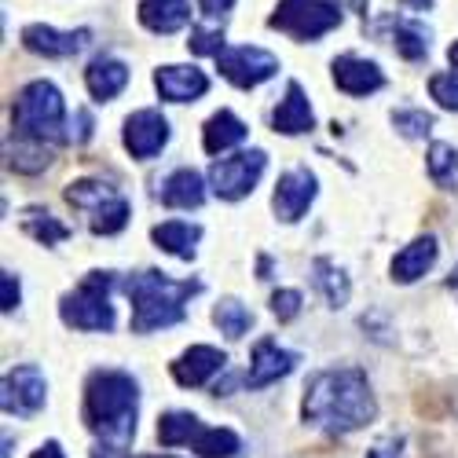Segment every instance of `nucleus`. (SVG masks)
Instances as JSON below:
<instances>
[{
    "instance_id": "nucleus-9",
    "label": "nucleus",
    "mask_w": 458,
    "mask_h": 458,
    "mask_svg": "<svg viewBox=\"0 0 458 458\" xmlns=\"http://www.w3.org/2000/svg\"><path fill=\"white\" fill-rule=\"evenodd\" d=\"M45 396H48V381H45L41 367L22 363V367L4 374V411L8 414L30 418L45 407Z\"/></svg>"
},
{
    "instance_id": "nucleus-30",
    "label": "nucleus",
    "mask_w": 458,
    "mask_h": 458,
    "mask_svg": "<svg viewBox=\"0 0 458 458\" xmlns=\"http://www.w3.org/2000/svg\"><path fill=\"white\" fill-rule=\"evenodd\" d=\"M8 162H12V169H19V173H41V169H48V162H52V150L45 147V143H33V140H19L15 136V147L8 150Z\"/></svg>"
},
{
    "instance_id": "nucleus-8",
    "label": "nucleus",
    "mask_w": 458,
    "mask_h": 458,
    "mask_svg": "<svg viewBox=\"0 0 458 458\" xmlns=\"http://www.w3.org/2000/svg\"><path fill=\"white\" fill-rule=\"evenodd\" d=\"M216 66L220 73L232 85L239 89H257L264 85L268 78H276V70H279V59L272 52H264V48H253V45H242V48H227L216 55Z\"/></svg>"
},
{
    "instance_id": "nucleus-44",
    "label": "nucleus",
    "mask_w": 458,
    "mask_h": 458,
    "mask_svg": "<svg viewBox=\"0 0 458 458\" xmlns=\"http://www.w3.org/2000/svg\"><path fill=\"white\" fill-rule=\"evenodd\" d=\"M403 4H411V8H418V12H426V8L433 4V0H403Z\"/></svg>"
},
{
    "instance_id": "nucleus-41",
    "label": "nucleus",
    "mask_w": 458,
    "mask_h": 458,
    "mask_svg": "<svg viewBox=\"0 0 458 458\" xmlns=\"http://www.w3.org/2000/svg\"><path fill=\"white\" fill-rule=\"evenodd\" d=\"M92 136V118H89V110H78V132H73V140L85 143Z\"/></svg>"
},
{
    "instance_id": "nucleus-13",
    "label": "nucleus",
    "mask_w": 458,
    "mask_h": 458,
    "mask_svg": "<svg viewBox=\"0 0 458 458\" xmlns=\"http://www.w3.org/2000/svg\"><path fill=\"white\" fill-rule=\"evenodd\" d=\"M297 367V356L279 349L272 337H260L253 345V356H250V370H246V386L250 389H268L272 381L286 377L290 370Z\"/></svg>"
},
{
    "instance_id": "nucleus-16",
    "label": "nucleus",
    "mask_w": 458,
    "mask_h": 458,
    "mask_svg": "<svg viewBox=\"0 0 458 458\" xmlns=\"http://www.w3.org/2000/svg\"><path fill=\"white\" fill-rule=\"evenodd\" d=\"M155 89L169 103H191L209 92V78L199 66H162L155 73Z\"/></svg>"
},
{
    "instance_id": "nucleus-24",
    "label": "nucleus",
    "mask_w": 458,
    "mask_h": 458,
    "mask_svg": "<svg viewBox=\"0 0 458 458\" xmlns=\"http://www.w3.org/2000/svg\"><path fill=\"white\" fill-rule=\"evenodd\" d=\"M202 422L191 411H169L158 418V440L162 447H191L202 437Z\"/></svg>"
},
{
    "instance_id": "nucleus-33",
    "label": "nucleus",
    "mask_w": 458,
    "mask_h": 458,
    "mask_svg": "<svg viewBox=\"0 0 458 458\" xmlns=\"http://www.w3.org/2000/svg\"><path fill=\"white\" fill-rule=\"evenodd\" d=\"M393 41H396V52L414 63V59H422L429 52V30L418 26V22H400L396 33H393Z\"/></svg>"
},
{
    "instance_id": "nucleus-35",
    "label": "nucleus",
    "mask_w": 458,
    "mask_h": 458,
    "mask_svg": "<svg viewBox=\"0 0 458 458\" xmlns=\"http://www.w3.org/2000/svg\"><path fill=\"white\" fill-rule=\"evenodd\" d=\"M429 96L444 110H458V73H433L429 78Z\"/></svg>"
},
{
    "instance_id": "nucleus-4",
    "label": "nucleus",
    "mask_w": 458,
    "mask_h": 458,
    "mask_svg": "<svg viewBox=\"0 0 458 458\" xmlns=\"http://www.w3.org/2000/svg\"><path fill=\"white\" fill-rule=\"evenodd\" d=\"M12 129L19 140L63 143L66 140V103L52 81H30L19 89L12 106Z\"/></svg>"
},
{
    "instance_id": "nucleus-36",
    "label": "nucleus",
    "mask_w": 458,
    "mask_h": 458,
    "mask_svg": "<svg viewBox=\"0 0 458 458\" xmlns=\"http://www.w3.org/2000/svg\"><path fill=\"white\" fill-rule=\"evenodd\" d=\"M187 48L195 52V55H220L224 52V30H202V26H195V30H191Z\"/></svg>"
},
{
    "instance_id": "nucleus-45",
    "label": "nucleus",
    "mask_w": 458,
    "mask_h": 458,
    "mask_svg": "<svg viewBox=\"0 0 458 458\" xmlns=\"http://www.w3.org/2000/svg\"><path fill=\"white\" fill-rule=\"evenodd\" d=\"M447 286H458V264H454V272H451V279H447Z\"/></svg>"
},
{
    "instance_id": "nucleus-19",
    "label": "nucleus",
    "mask_w": 458,
    "mask_h": 458,
    "mask_svg": "<svg viewBox=\"0 0 458 458\" xmlns=\"http://www.w3.org/2000/svg\"><path fill=\"white\" fill-rule=\"evenodd\" d=\"M272 129L283 136H297V132L312 129V106H309V96H304V89L297 81L286 85V99L272 114Z\"/></svg>"
},
{
    "instance_id": "nucleus-23",
    "label": "nucleus",
    "mask_w": 458,
    "mask_h": 458,
    "mask_svg": "<svg viewBox=\"0 0 458 458\" xmlns=\"http://www.w3.org/2000/svg\"><path fill=\"white\" fill-rule=\"evenodd\" d=\"M242 140H246V125L235 118L232 110H216L202 129V147L209 150V155H224V150L239 147Z\"/></svg>"
},
{
    "instance_id": "nucleus-12",
    "label": "nucleus",
    "mask_w": 458,
    "mask_h": 458,
    "mask_svg": "<svg viewBox=\"0 0 458 458\" xmlns=\"http://www.w3.org/2000/svg\"><path fill=\"white\" fill-rule=\"evenodd\" d=\"M165 143H169V122L162 118V110H136L125 122V147L132 158H155Z\"/></svg>"
},
{
    "instance_id": "nucleus-20",
    "label": "nucleus",
    "mask_w": 458,
    "mask_h": 458,
    "mask_svg": "<svg viewBox=\"0 0 458 458\" xmlns=\"http://www.w3.org/2000/svg\"><path fill=\"white\" fill-rule=\"evenodd\" d=\"M162 202L169 209H199L206 202V180L195 169H176L162 187Z\"/></svg>"
},
{
    "instance_id": "nucleus-27",
    "label": "nucleus",
    "mask_w": 458,
    "mask_h": 458,
    "mask_svg": "<svg viewBox=\"0 0 458 458\" xmlns=\"http://www.w3.org/2000/svg\"><path fill=\"white\" fill-rule=\"evenodd\" d=\"M429 180L444 191H458V150L447 143L429 147Z\"/></svg>"
},
{
    "instance_id": "nucleus-3",
    "label": "nucleus",
    "mask_w": 458,
    "mask_h": 458,
    "mask_svg": "<svg viewBox=\"0 0 458 458\" xmlns=\"http://www.w3.org/2000/svg\"><path fill=\"white\" fill-rule=\"evenodd\" d=\"M202 290V283L195 279H169L162 272H136L125 283V293L132 301V334H150L173 327L187 316L183 304Z\"/></svg>"
},
{
    "instance_id": "nucleus-5",
    "label": "nucleus",
    "mask_w": 458,
    "mask_h": 458,
    "mask_svg": "<svg viewBox=\"0 0 458 458\" xmlns=\"http://www.w3.org/2000/svg\"><path fill=\"white\" fill-rule=\"evenodd\" d=\"M110 272H89L85 283L66 293L59 304V316L73 330H110L114 327V304H110Z\"/></svg>"
},
{
    "instance_id": "nucleus-14",
    "label": "nucleus",
    "mask_w": 458,
    "mask_h": 458,
    "mask_svg": "<svg viewBox=\"0 0 458 458\" xmlns=\"http://www.w3.org/2000/svg\"><path fill=\"white\" fill-rule=\"evenodd\" d=\"M227 367V356L213 345H191L176 363H173V377L180 381L183 389H199L213 374H220Z\"/></svg>"
},
{
    "instance_id": "nucleus-43",
    "label": "nucleus",
    "mask_w": 458,
    "mask_h": 458,
    "mask_svg": "<svg viewBox=\"0 0 458 458\" xmlns=\"http://www.w3.org/2000/svg\"><path fill=\"white\" fill-rule=\"evenodd\" d=\"M447 59H451V66H454V73H458V41L447 48Z\"/></svg>"
},
{
    "instance_id": "nucleus-11",
    "label": "nucleus",
    "mask_w": 458,
    "mask_h": 458,
    "mask_svg": "<svg viewBox=\"0 0 458 458\" xmlns=\"http://www.w3.org/2000/svg\"><path fill=\"white\" fill-rule=\"evenodd\" d=\"M22 45L37 55H48V59H70V55H78L92 45V30H52V26H41V22H33L22 30Z\"/></svg>"
},
{
    "instance_id": "nucleus-21",
    "label": "nucleus",
    "mask_w": 458,
    "mask_h": 458,
    "mask_svg": "<svg viewBox=\"0 0 458 458\" xmlns=\"http://www.w3.org/2000/svg\"><path fill=\"white\" fill-rule=\"evenodd\" d=\"M85 85L99 103H106L129 85V66L122 59H96L85 70Z\"/></svg>"
},
{
    "instance_id": "nucleus-10",
    "label": "nucleus",
    "mask_w": 458,
    "mask_h": 458,
    "mask_svg": "<svg viewBox=\"0 0 458 458\" xmlns=\"http://www.w3.org/2000/svg\"><path fill=\"white\" fill-rule=\"evenodd\" d=\"M316 191H319L316 173H309V169H290V173H283L279 183H276V195H272L276 216L286 220V224L301 220L304 213H309V206L316 202Z\"/></svg>"
},
{
    "instance_id": "nucleus-2",
    "label": "nucleus",
    "mask_w": 458,
    "mask_h": 458,
    "mask_svg": "<svg viewBox=\"0 0 458 458\" xmlns=\"http://www.w3.org/2000/svg\"><path fill=\"white\" fill-rule=\"evenodd\" d=\"M140 386L125 370H96L85 386V422L103 440L92 458H110L136 437Z\"/></svg>"
},
{
    "instance_id": "nucleus-42",
    "label": "nucleus",
    "mask_w": 458,
    "mask_h": 458,
    "mask_svg": "<svg viewBox=\"0 0 458 458\" xmlns=\"http://www.w3.org/2000/svg\"><path fill=\"white\" fill-rule=\"evenodd\" d=\"M30 458H66V454H63V447H59L55 440H48V444H41V447H37Z\"/></svg>"
},
{
    "instance_id": "nucleus-25",
    "label": "nucleus",
    "mask_w": 458,
    "mask_h": 458,
    "mask_svg": "<svg viewBox=\"0 0 458 458\" xmlns=\"http://www.w3.org/2000/svg\"><path fill=\"white\" fill-rule=\"evenodd\" d=\"M22 232H26L30 239H37L41 246H55V242L70 239V227H66L63 220H55L48 209H37V206L22 213Z\"/></svg>"
},
{
    "instance_id": "nucleus-28",
    "label": "nucleus",
    "mask_w": 458,
    "mask_h": 458,
    "mask_svg": "<svg viewBox=\"0 0 458 458\" xmlns=\"http://www.w3.org/2000/svg\"><path fill=\"white\" fill-rule=\"evenodd\" d=\"M213 323H216L220 334H227V337H242V334L253 327V316H250L246 304H239L235 297H224L216 309H213Z\"/></svg>"
},
{
    "instance_id": "nucleus-40",
    "label": "nucleus",
    "mask_w": 458,
    "mask_h": 458,
    "mask_svg": "<svg viewBox=\"0 0 458 458\" xmlns=\"http://www.w3.org/2000/svg\"><path fill=\"white\" fill-rule=\"evenodd\" d=\"M199 8H202L209 19H224L227 12L235 8V0H199Z\"/></svg>"
},
{
    "instance_id": "nucleus-6",
    "label": "nucleus",
    "mask_w": 458,
    "mask_h": 458,
    "mask_svg": "<svg viewBox=\"0 0 458 458\" xmlns=\"http://www.w3.org/2000/svg\"><path fill=\"white\" fill-rule=\"evenodd\" d=\"M268 26L290 33L293 41H319L323 33L341 26V12L330 0H279Z\"/></svg>"
},
{
    "instance_id": "nucleus-29",
    "label": "nucleus",
    "mask_w": 458,
    "mask_h": 458,
    "mask_svg": "<svg viewBox=\"0 0 458 458\" xmlns=\"http://www.w3.org/2000/svg\"><path fill=\"white\" fill-rule=\"evenodd\" d=\"M129 202L122 199V195H114L110 202H103V206H96L92 209V232L96 235H118L122 227L129 224Z\"/></svg>"
},
{
    "instance_id": "nucleus-32",
    "label": "nucleus",
    "mask_w": 458,
    "mask_h": 458,
    "mask_svg": "<svg viewBox=\"0 0 458 458\" xmlns=\"http://www.w3.org/2000/svg\"><path fill=\"white\" fill-rule=\"evenodd\" d=\"M202 458H235L239 454V437L232 429H202V437L191 444Z\"/></svg>"
},
{
    "instance_id": "nucleus-22",
    "label": "nucleus",
    "mask_w": 458,
    "mask_h": 458,
    "mask_svg": "<svg viewBox=\"0 0 458 458\" xmlns=\"http://www.w3.org/2000/svg\"><path fill=\"white\" fill-rule=\"evenodd\" d=\"M150 239H155L158 250L180 257V260H191L195 257V242L202 239V227L199 224H183V220H165L158 224L155 232H150Z\"/></svg>"
},
{
    "instance_id": "nucleus-26",
    "label": "nucleus",
    "mask_w": 458,
    "mask_h": 458,
    "mask_svg": "<svg viewBox=\"0 0 458 458\" xmlns=\"http://www.w3.org/2000/svg\"><path fill=\"white\" fill-rule=\"evenodd\" d=\"M312 272H316V286L323 290L330 309H345V304H349V279H345V272H341L337 264L327 260V257H319L312 264Z\"/></svg>"
},
{
    "instance_id": "nucleus-7",
    "label": "nucleus",
    "mask_w": 458,
    "mask_h": 458,
    "mask_svg": "<svg viewBox=\"0 0 458 458\" xmlns=\"http://www.w3.org/2000/svg\"><path fill=\"white\" fill-rule=\"evenodd\" d=\"M264 165H268V155H264V150H242V155H232V158H216L209 169V187L220 199L239 202L257 187Z\"/></svg>"
},
{
    "instance_id": "nucleus-17",
    "label": "nucleus",
    "mask_w": 458,
    "mask_h": 458,
    "mask_svg": "<svg viewBox=\"0 0 458 458\" xmlns=\"http://www.w3.org/2000/svg\"><path fill=\"white\" fill-rule=\"evenodd\" d=\"M433 264H437V239L422 235L393 257L389 272H393V283H414V279H422Z\"/></svg>"
},
{
    "instance_id": "nucleus-39",
    "label": "nucleus",
    "mask_w": 458,
    "mask_h": 458,
    "mask_svg": "<svg viewBox=\"0 0 458 458\" xmlns=\"http://www.w3.org/2000/svg\"><path fill=\"white\" fill-rule=\"evenodd\" d=\"M367 458H407V454H403V440H400V437L381 440V444H374V447L367 451Z\"/></svg>"
},
{
    "instance_id": "nucleus-31",
    "label": "nucleus",
    "mask_w": 458,
    "mask_h": 458,
    "mask_svg": "<svg viewBox=\"0 0 458 458\" xmlns=\"http://www.w3.org/2000/svg\"><path fill=\"white\" fill-rule=\"evenodd\" d=\"M114 195H118V191H114L110 183H103V180H78V183L66 187V202L78 206V209H96V206L110 202Z\"/></svg>"
},
{
    "instance_id": "nucleus-38",
    "label": "nucleus",
    "mask_w": 458,
    "mask_h": 458,
    "mask_svg": "<svg viewBox=\"0 0 458 458\" xmlns=\"http://www.w3.org/2000/svg\"><path fill=\"white\" fill-rule=\"evenodd\" d=\"M0 309H4V312H15L19 309V279L12 272L0 276Z\"/></svg>"
},
{
    "instance_id": "nucleus-46",
    "label": "nucleus",
    "mask_w": 458,
    "mask_h": 458,
    "mask_svg": "<svg viewBox=\"0 0 458 458\" xmlns=\"http://www.w3.org/2000/svg\"><path fill=\"white\" fill-rule=\"evenodd\" d=\"M349 4H352V8H363V0H349Z\"/></svg>"
},
{
    "instance_id": "nucleus-34",
    "label": "nucleus",
    "mask_w": 458,
    "mask_h": 458,
    "mask_svg": "<svg viewBox=\"0 0 458 458\" xmlns=\"http://www.w3.org/2000/svg\"><path fill=\"white\" fill-rule=\"evenodd\" d=\"M393 125L407 140H422V136L433 132V114H426V110H393Z\"/></svg>"
},
{
    "instance_id": "nucleus-1",
    "label": "nucleus",
    "mask_w": 458,
    "mask_h": 458,
    "mask_svg": "<svg viewBox=\"0 0 458 458\" xmlns=\"http://www.w3.org/2000/svg\"><path fill=\"white\" fill-rule=\"evenodd\" d=\"M301 414L309 426L341 437V433H356L370 426L377 403L370 393V381L360 367H330L309 381Z\"/></svg>"
},
{
    "instance_id": "nucleus-18",
    "label": "nucleus",
    "mask_w": 458,
    "mask_h": 458,
    "mask_svg": "<svg viewBox=\"0 0 458 458\" xmlns=\"http://www.w3.org/2000/svg\"><path fill=\"white\" fill-rule=\"evenodd\" d=\"M140 22L150 33H176L191 22V4L187 0H140Z\"/></svg>"
},
{
    "instance_id": "nucleus-37",
    "label": "nucleus",
    "mask_w": 458,
    "mask_h": 458,
    "mask_svg": "<svg viewBox=\"0 0 458 458\" xmlns=\"http://www.w3.org/2000/svg\"><path fill=\"white\" fill-rule=\"evenodd\" d=\"M272 312L279 323H290L301 312V293L297 290H276L272 293Z\"/></svg>"
},
{
    "instance_id": "nucleus-15",
    "label": "nucleus",
    "mask_w": 458,
    "mask_h": 458,
    "mask_svg": "<svg viewBox=\"0 0 458 458\" xmlns=\"http://www.w3.org/2000/svg\"><path fill=\"white\" fill-rule=\"evenodd\" d=\"M334 85L345 92V96H370L386 85V73L377 70V63H367V59H356V55H341L334 59Z\"/></svg>"
}]
</instances>
